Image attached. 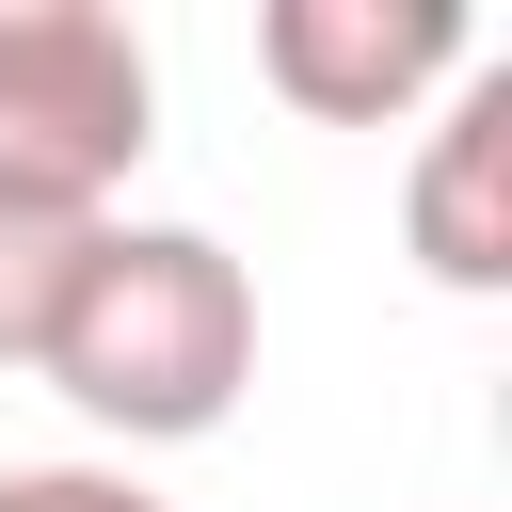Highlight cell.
<instances>
[{
    "mask_svg": "<svg viewBox=\"0 0 512 512\" xmlns=\"http://www.w3.org/2000/svg\"><path fill=\"white\" fill-rule=\"evenodd\" d=\"M32 384L64 416H96L112 448H192L256 384V272L208 224H96V256H80Z\"/></svg>",
    "mask_w": 512,
    "mask_h": 512,
    "instance_id": "1",
    "label": "cell"
},
{
    "mask_svg": "<svg viewBox=\"0 0 512 512\" xmlns=\"http://www.w3.org/2000/svg\"><path fill=\"white\" fill-rule=\"evenodd\" d=\"M464 64H480V16L464 0H272L256 16V80L304 128H400Z\"/></svg>",
    "mask_w": 512,
    "mask_h": 512,
    "instance_id": "3",
    "label": "cell"
},
{
    "mask_svg": "<svg viewBox=\"0 0 512 512\" xmlns=\"http://www.w3.org/2000/svg\"><path fill=\"white\" fill-rule=\"evenodd\" d=\"M400 240H416V272H432V288H464V304H496V288H512V64H496V48H480V64L448 80V112L416 128Z\"/></svg>",
    "mask_w": 512,
    "mask_h": 512,
    "instance_id": "4",
    "label": "cell"
},
{
    "mask_svg": "<svg viewBox=\"0 0 512 512\" xmlns=\"http://www.w3.org/2000/svg\"><path fill=\"white\" fill-rule=\"evenodd\" d=\"M160 144V64L112 0H0V208L112 224Z\"/></svg>",
    "mask_w": 512,
    "mask_h": 512,
    "instance_id": "2",
    "label": "cell"
},
{
    "mask_svg": "<svg viewBox=\"0 0 512 512\" xmlns=\"http://www.w3.org/2000/svg\"><path fill=\"white\" fill-rule=\"evenodd\" d=\"M80 256H96V224H64V208H0V368H32V352H48V320H64Z\"/></svg>",
    "mask_w": 512,
    "mask_h": 512,
    "instance_id": "5",
    "label": "cell"
},
{
    "mask_svg": "<svg viewBox=\"0 0 512 512\" xmlns=\"http://www.w3.org/2000/svg\"><path fill=\"white\" fill-rule=\"evenodd\" d=\"M0 512H176V496H144L128 464H0Z\"/></svg>",
    "mask_w": 512,
    "mask_h": 512,
    "instance_id": "6",
    "label": "cell"
}]
</instances>
